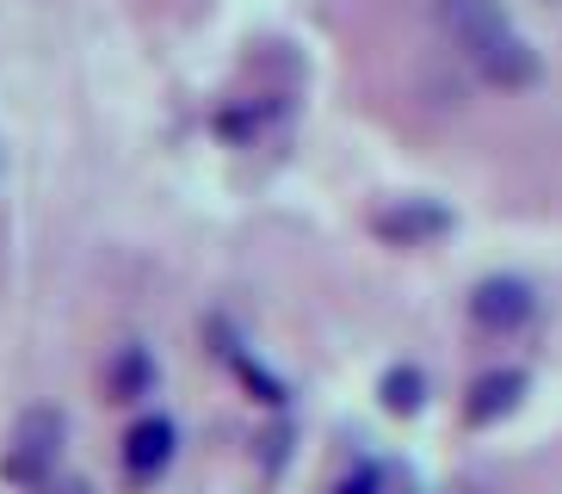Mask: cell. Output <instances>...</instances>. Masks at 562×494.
Returning <instances> with one entry per match:
<instances>
[{
  "instance_id": "52a82bcc",
  "label": "cell",
  "mask_w": 562,
  "mask_h": 494,
  "mask_svg": "<svg viewBox=\"0 0 562 494\" xmlns=\"http://www.w3.org/2000/svg\"><path fill=\"white\" fill-rule=\"evenodd\" d=\"M451 229V211L446 204H427V198H414V204H396V211L378 216V235L396 247H414V242H432V235Z\"/></svg>"
},
{
  "instance_id": "277c9868",
  "label": "cell",
  "mask_w": 562,
  "mask_h": 494,
  "mask_svg": "<svg viewBox=\"0 0 562 494\" xmlns=\"http://www.w3.org/2000/svg\"><path fill=\"white\" fill-rule=\"evenodd\" d=\"M173 451H180V427H173L167 414H143V420L124 433V476H131L136 489H149V482L167 476Z\"/></svg>"
},
{
  "instance_id": "5b68a950",
  "label": "cell",
  "mask_w": 562,
  "mask_h": 494,
  "mask_svg": "<svg viewBox=\"0 0 562 494\" xmlns=\"http://www.w3.org/2000/svg\"><path fill=\"white\" fill-rule=\"evenodd\" d=\"M526 390H531V378L526 371H482L476 383H470V402H463V420L470 427H495V420H507L519 402H526Z\"/></svg>"
},
{
  "instance_id": "3957f363",
  "label": "cell",
  "mask_w": 562,
  "mask_h": 494,
  "mask_svg": "<svg viewBox=\"0 0 562 494\" xmlns=\"http://www.w3.org/2000/svg\"><path fill=\"white\" fill-rule=\"evenodd\" d=\"M538 315V296H531L526 279H513V272H501V279H482L476 291H470V322L488 334H519Z\"/></svg>"
},
{
  "instance_id": "8992f818",
  "label": "cell",
  "mask_w": 562,
  "mask_h": 494,
  "mask_svg": "<svg viewBox=\"0 0 562 494\" xmlns=\"http://www.w3.org/2000/svg\"><path fill=\"white\" fill-rule=\"evenodd\" d=\"M155 378H161V371H155V352L149 346H117L112 359H105V395H112V402H143V395H155Z\"/></svg>"
},
{
  "instance_id": "30bf717a",
  "label": "cell",
  "mask_w": 562,
  "mask_h": 494,
  "mask_svg": "<svg viewBox=\"0 0 562 494\" xmlns=\"http://www.w3.org/2000/svg\"><path fill=\"white\" fill-rule=\"evenodd\" d=\"M383 494H414V489H408V482H396V476H390V489H383Z\"/></svg>"
},
{
  "instance_id": "9c48e42d",
  "label": "cell",
  "mask_w": 562,
  "mask_h": 494,
  "mask_svg": "<svg viewBox=\"0 0 562 494\" xmlns=\"http://www.w3.org/2000/svg\"><path fill=\"white\" fill-rule=\"evenodd\" d=\"M383 489H390V476H383L378 463H359V470H352V476L340 482L334 494H383Z\"/></svg>"
},
{
  "instance_id": "ba28073f",
  "label": "cell",
  "mask_w": 562,
  "mask_h": 494,
  "mask_svg": "<svg viewBox=\"0 0 562 494\" xmlns=\"http://www.w3.org/2000/svg\"><path fill=\"white\" fill-rule=\"evenodd\" d=\"M378 395H383V408L390 414H420V402H427V378H420L414 364H396V371H383Z\"/></svg>"
},
{
  "instance_id": "7a4b0ae2",
  "label": "cell",
  "mask_w": 562,
  "mask_h": 494,
  "mask_svg": "<svg viewBox=\"0 0 562 494\" xmlns=\"http://www.w3.org/2000/svg\"><path fill=\"white\" fill-rule=\"evenodd\" d=\"M63 439H68V420H63V414H56V408H32V414L13 427V445L0 451V476L19 482V489H44V482L56 476Z\"/></svg>"
},
{
  "instance_id": "6da1fadb",
  "label": "cell",
  "mask_w": 562,
  "mask_h": 494,
  "mask_svg": "<svg viewBox=\"0 0 562 494\" xmlns=\"http://www.w3.org/2000/svg\"><path fill=\"white\" fill-rule=\"evenodd\" d=\"M439 25L463 49V63L476 68L488 87H501V93H526L544 75L538 49L513 32V19L501 13V0H439Z\"/></svg>"
}]
</instances>
